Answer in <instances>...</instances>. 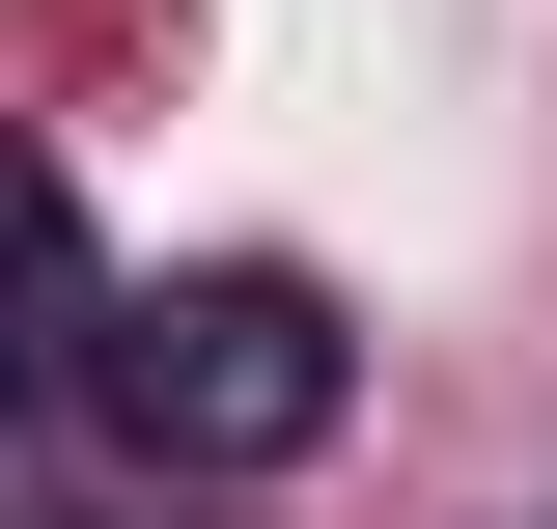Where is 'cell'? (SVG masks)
<instances>
[{
  "mask_svg": "<svg viewBox=\"0 0 557 529\" xmlns=\"http://www.w3.org/2000/svg\"><path fill=\"white\" fill-rule=\"evenodd\" d=\"M84 391H112L168 473H307L362 418V334L307 307V279H112V362H84Z\"/></svg>",
  "mask_w": 557,
  "mask_h": 529,
  "instance_id": "cell-1",
  "label": "cell"
},
{
  "mask_svg": "<svg viewBox=\"0 0 557 529\" xmlns=\"http://www.w3.org/2000/svg\"><path fill=\"white\" fill-rule=\"evenodd\" d=\"M112 362V279H84V223H57V168L0 139V391H84Z\"/></svg>",
  "mask_w": 557,
  "mask_h": 529,
  "instance_id": "cell-2",
  "label": "cell"
}]
</instances>
